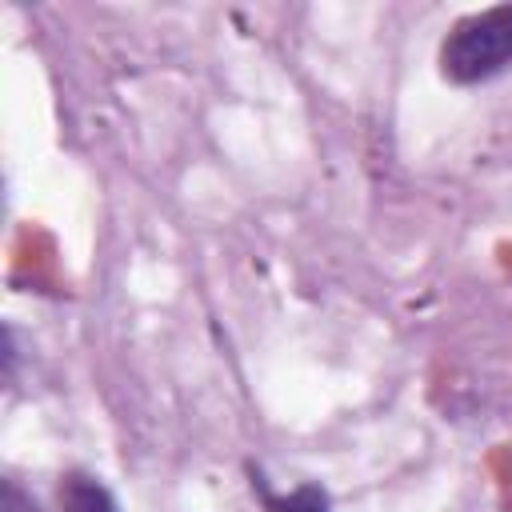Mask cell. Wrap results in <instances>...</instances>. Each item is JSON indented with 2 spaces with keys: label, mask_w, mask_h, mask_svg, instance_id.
<instances>
[{
  "label": "cell",
  "mask_w": 512,
  "mask_h": 512,
  "mask_svg": "<svg viewBox=\"0 0 512 512\" xmlns=\"http://www.w3.org/2000/svg\"><path fill=\"white\" fill-rule=\"evenodd\" d=\"M512 64V4L472 12L440 44V68L456 84H476Z\"/></svg>",
  "instance_id": "6da1fadb"
},
{
  "label": "cell",
  "mask_w": 512,
  "mask_h": 512,
  "mask_svg": "<svg viewBox=\"0 0 512 512\" xmlns=\"http://www.w3.org/2000/svg\"><path fill=\"white\" fill-rule=\"evenodd\" d=\"M60 512H116V500L96 476L68 472L60 480Z\"/></svg>",
  "instance_id": "7a4b0ae2"
},
{
  "label": "cell",
  "mask_w": 512,
  "mask_h": 512,
  "mask_svg": "<svg viewBox=\"0 0 512 512\" xmlns=\"http://www.w3.org/2000/svg\"><path fill=\"white\" fill-rule=\"evenodd\" d=\"M268 508H272V512H328V496L308 484V488H296L288 500L268 496Z\"/></svg>",
  "instance_id": "3957f363"
}]
</instances>
